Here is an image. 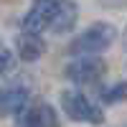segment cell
<instances>
[{
  "label": "cell",
  "instance_id": "1",
  "mask_svg": "<svg viewBox=\"0 0 127 127\" xmlns=\"http://www.w3.org/2000/svg\"><path fill=\"white\" fill-rule=\"evenodd\" d=\"M114 38H117V31H114L112 23H107V20H97V23H92L84 33H79L76 38L69 43V54L71 56H97L102 54V51H107Z\"/></svg>",
  "mask_w": 127,
  "mask_h": 127
},
{
  "label": "cell",
  "instance_id": "2",
  "mask_svg": "<svg viewBox=\"0 0 127 127\" xmlns=\"http://www.w3.org/2000/svg\"><path fill=\"white\" fill-rule=\"evenodd\" d=\"M61 109L66 112V117L74 122H87V125H104V112L84 97L79 89H66L61 94Z\"/></svg>",
  "mask_w": 127,
  "mask_h": 127
},
{
  "label": "cell",
  "instance_id": "3",
  "mask_svg": "<svg viewBox=\"0 0 127 127\" xmlns=\"http://www.w3.org/2000/svg\"><path fill=\"white\" fill-rule=\"evenodd\" d=\"M59 10V0H36L33 8L26 13L23 18V33H33L38 36L43 28H51Z\"/></svg>",
  "mask_w": 127,
  "mask_h": 127
},
{
  "label": "cell",
  "instance_id": "4",
  "mask_svg": "<svg viewBox=\"0 0 127 127\" xmlns=\"http://www.w3.org/2000/svg\"><path fill=\"white\" fill-rule=\"evenodd\" d=\"M104 74V61L99 56H81L76 61H71L66 71H64V76H66L69 81L74 84H92V81H97L99 76Z\"/></svg>",
  "mask_w": 127,
  "mask_h": 127
},
{
  "label": "cell",
  "instance_id": "5",
  "mask_svg": "<svg viewBox=\"0 0 127 127\" xmlns=\"http://www.w3.org/2000/svg\"><path fill=\"white\" fill-rule=\"evenodd\" d=\"M18 127H61L56 109L46 102H33L18 114Z\"/></svg>",
  "mask_w": 127,
  "mask_h": 127
},
{
  "label": "cell",
  "instance_id": "6",
  "mask_svg": "<svg viewBox=\"0 0 127 127\" xmlns=\"http://www.w3.org/2000/svg\"><path fill=\"white\" fill-rule=\"evenodd\" d=\"M31 94L26 87H10L5 92H0V117H13V114H20L28 107Z\"/></svg>",
  "mask_w": 127,
  "mask_h": 127
},
{
  "label": "cell",
  "instance_id": "7",
  "mask_svg": "<svg viewBox=\"0 0 127 127\" xmlns=\"http://www.w3.org/2000/svg\"><path fill=\"white\" fill-rule=\"evenodd\" d=\"M15 48H18L20 61H26V64H33V61H38L41 56L46 54L43 38H41V36H33V33H20L18 41H15Z\"/></svg>",
  "mask_w": 127,
  "mask_h": 127
},
{
  "label": "cell",
  "instance_id": "8",
  "mask_svg": "<svg viewBox=\"0 0 127 127\" xmlns=\"http://www.w3.org/2000/svg\"><path fill=\"white\" fill-rule=\"evenodd\" d=\"M76 18H79V5L74 0H59V10H56L54 23H51V31L54 33H69L76 26Z\"/></svg>",
  "mask_w": 127,
  "mask_h": 127
},
{
  "label": "cell",
  "instance_id": "9",
  "mask_svg": "<svg viewBox=\"0 0 127 127\" xmlns=\"http://www.w3.org/2000/svg\"><path fill=\"white\" fill-rule=\"evenodd\" d=\"M102 102H104V104L127 102V81H117V84H112V87L102 89Z\"/></svg>",
  "mask_w": 127,
  "mask_h": 127
},
{
  "label": "cell",
  "instance_id": "10",
  "mask_svg": "<svg viewBox=\"0 0 127 127\" xmlns=\"http://www.w3.org/2000/svg\"><path fill=\"white\" fill-rule=\"evenodd\" d=\"M13 66H15L13 54H10V51H5V48H0V74H8Z\"/></svg>",
  "mask_w": 127,
  "mask_h": 127
},
{
  "label": "cell",
  "instance_id": "11",
  "mask_svg": "<svg viewBox=\"0 0 127 127\" xmlns=\"http://www.w3.org/2000/svg\"><path fill=\"white\" fill-rule=\"evenodd\" d=\"M104 8H127V0H99Z\"/></svg>",
  "mask_w": 127,
  "mask_h": 127
},
{
  "label": "cell",
  "instance_id": "12",
  "mask_svg": "<svg viewBox=\"0 0 127 127\" xmlns=\"http://www.w3.org/2000/svg\"><path fill=\"white\" fill-rule=\"evenodd\" d=\"M0 48H3V41H0Z\"/></svg>",
  "mask_w": 127,
  "mask_h": 127
},
{
  "label": "cell",
  "instance_id": "13",
  "mask_svg": "<svg viewBox=\"0 0 127 127\" xmlns=\"http://www.w3.org/2000/svg\"><path fill=\"white\" fill-rule=\"evenodd\" d=\"M125 127H127V125H125Z\"/></svg>",
  "mask_w": 127,
  "mask_h": 127
}]
</instances>
